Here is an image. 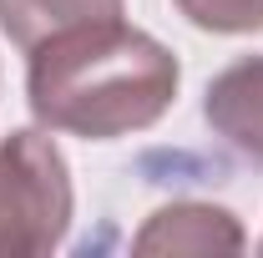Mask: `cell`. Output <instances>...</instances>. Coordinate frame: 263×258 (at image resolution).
<instances>
[{"mask_svg":"<svg viewBox=\"0 0 263 258\" xmlns=\"http://www.w3.org/2000/svg\"><path fill=\"white\" fill-rule=\"evenodd\" d=\"M202 122L263 172V56H238L202 91Z\"/></svg>","mask_w":263,"mask_h":258,"instance_id":"3","label":"cell"},{"mask_svg":"<svg viewBox=\"0 0 263 258\" xmlns=\"http://www.w3.org/2000/svg\"><path fill=\"white\" fill-rule=\"evenodd\" d=\"M258 248H263V243H258Z\"/></svg>","mask_w":263,"mask_h":258,"instance_id":"7","label":"cell"},{"mask_svg":"<svg viewBox=\"0 0 263 258\" xmlns=\"http://www.w3.org/2000/svg\"><path fill=\"white\" fill-rule=\"evenodd\" d=\"M71 167L35 127L0 137V258L56 253L71 228Z\"/></svg>","mask_w":263,"mask_h":258,"instance_id":"2","label":"cell"},{"mask_svg":"<svg viewBox=\"0 0 263 258\" xmlns=\"http://www.w3.org/2000/svg\"><path fill=\"white\" fill-rule=\"evenodd\" d=\"M177 81V56L117 15L41 41L26 66V101L46 132L111 142L157 127Z\"/></svg>","mask_w":263,"mask_h":258,"instance_id":"1","label":"cell"},{"mask_svg":"<svg viewBox=\"0 0 263 258\" xmlns=\"http://www.w3.org/2000/svg\"><path fill=\"white\" fill-rule=\"evenodd\" d=\"M117 15H122V0H0V31L26 56L51 35H66L91 21H117Z\"/></svg>","mask_w":263,"mask_h":258,"instance_id":"5","label":"cell"},{"mask_svg":"<svg viewBox=\"0 0 263 258\" xmlns=\"http://www.w3.org/2000/svg\"><path fill=\"white\" fill-rule=\"evenodd\" d=\"M197 31L213 35H248L263 31V0H172Z\"/></svg>","mask_w":263,"mask_h":258,"instance_id":"6","label":"cell"},{"mask_svg":"<svg viewBox=\"0 0 263 258\" xmlns=\"http://www.w3.org/2000/svg\"><path fill=\"white\" fill-rule=\"evenodd\" d=\"M132 248L137 253H243L248 238H243V223L228 208L167 202V208H157L142 223V233L132 238Z\"/></svg>","mask_w":263,"mask_h":258,"instance_id":"4","label":"cell"}]
</instances>
